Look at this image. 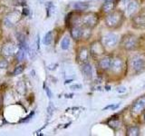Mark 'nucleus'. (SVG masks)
<instances>
[{
	"label": "nucleus",
	"mask_w": 145,
	"mask_h": 136,
	"mask_svg": "<svg viewBox=\"0 0 145 136\" xmlns=\"http://www.w3.org/2000/svg\"><path fill=\"white\" fill-rule=\"evenodd\" d=\"M122 20H123V16H122L121 12L113 11L110 14H108V16L105 18V24L108 27L116 28V27L121 25Z\"/></svg>",
	"instance_id": "1"
},
{
	"label": "nucleus",
	"mask_w": 145,
	"mask_h": 136,
	"mask_svg": "<svg viewBox=\"0 0 145 136\" xmlns=\"http://www.w3.org/2000/svg\"><path fill=\"white\" fill-rule=\"evenodd\" d=\"M137 37L131 34L124 35L121 39V45L126 50H133L137 46Z\"/></svg>",
	"instance_id": "2"
},
{
	"label": "nucleus",
	"mask_w": 145,
	"mask_h": 136,
	"mask_svg": "<svg viewBox=\"0 0 145 136\" xmlns=\"http://www.w3.org/2000/svg\"><path fill=\"white\" fill-rule=\"evenodd\" d=\"M98 20H99L98 16L96 14H94V13H88V14H86V15H84L83 18H82L83 24L85 26L90 27V28H93V27L96 26Z\"/></svg>",
	"instance_id": "3"
},
{
	"label": "nucleus",
	"mask_w": 145,
	"mask_h": 136,
	"mask_svg": "<svg viewBox=\"0 0 145 136\" xmlns=\"http://www.w3.org/2000/svg\"><path fill=\"white\" fill-rule=\"evenodd\" d=\"M144 107H145V97H140L133 103V107H131V114L133 116L139 115L144 110Z\"/></svg>",
	"instance_id": "4"
},
{
	"label": "nucleus",
	"mask_w": 145,
	"mask_h": 136,
	"mask_svg": "<svg viewBox=\"0 0 145 136\" xmlns=\"http://www.w3.org/2000/svg\"><path fill=\"white\" fill-rule=\"evenodd\" d=\"M118 35H115V34H107L106 35L103 36V44L104 46L106 47H114L115 45L117 44L118 43Z\"/></svg>",
	"instance_id": "5"
},
{
	"label": "nucleus",
	"mask_w": 145,
	"mask_h": 136,
	"mask_svg": "<svg viewBox=\"0 0 145 136\" xmlns=\"http://www.w3.org/2000/svg\"><path fill=\"white\" fill-rule=\"evenodd\" d=\"M123 61L122 59L120 57H115L114 59H112V65L110 69L112 70V73H114L116 75H119L120 73L122 71L123 69Z\"/></svg>",
	"instance_id": "6"
},
{
	"label": "nucleus",
	"mask_w": 145,
	"mask_h": 136,
	"mask_svg": "<svg viewBox=\"0 0 145 136\" xmlns=\"http://www.w3.org/2000/svg\"><path fill=\"white\" fill-rule=\"evenodd\" d=\"M133 26L136 29L145 30V16H136L133 19Z\"/></svg>",
	"instance_id": "7"
},
{
	"label": "nucleus",
	"mask_w": 145,
	"mask_h": 136,
	"mask_svg": "<svg viewBox=\"0 0 145 136\" xmlns=\"http://www.w3.org/2000/svg\"><path fill=\"white\" fill-rule=\"evenodd\" d=\"M144 65H145L144 60L140 57H135L131 61V65L135 72H139L142 70L144 67Z\"/></svg>",
	"instance_id": "8"
},
{
	"label": "nucleus",
	"mask_w": 145,
	"mask_h": 136,
	"mask_svg": "<svg viewBox=\"0 0 145 136\" xmlns=\"http://www.w3.org/2000/svg\"><path fill=\"white\" fill-rule=\"evenodd\" d=\"M15 50H16L15 45L11 43H7L3 45L2 54L5 56H12L13 54H15Z\"/></svg>",
	"instance_id": "9"
},
{
	"label": "nucleus",
	"mask_w": 145,
	"mask_h": 136,
	"mask_svg": "<svg viewBox=\"0 0 145 136\" xmlns=\"http://www.w3.org/2000/svg\"><path fill=\"white\" fill-rule=\"evenodd\" d=\"M139 9V3L136 1H131L126 7V14L129 16H133Z\"/></svg>",
	"instance_id": "10"
},
{
	"label": "nucleus",
	"mask_w": 145,
	"mask_h": 136,
	"mask_svg": "<svg viewBox=\"0 0 145 136\" xmlns=\"http://www.w3.org/2000/svg\"><path fill=\"white\" fill-rule=\"evenodd\" d=\"M112 62V58L111 56H105L100 60L99 65L103 70H109L111 68Z\"/></svg>",
	"instance_id": "11"
},
{
	"label": "nucleus",
	"mask_w": 145,
	"mask_h": 136,
	"mask_svg": "<svg viewBox=\"0 0 145 136\" xmlns=\"http://www.w3.org/2000/svg\"><path fill=\"white\" fill-rule=\"evenodd\" d=\"M114 2L113 0H109V1H105L103 3V7H102V11L104 14H110L113 11L114 9Z\"/></svg>",
	"instance_id": "12"
},
{
	"label": "nucleus",
	"mask_w": 145,
	"mask_h": 136,
	"mask_svg": "<svg viewBox=\"0 0 145 136\" xmlns=\"http://www.w3.org/2000/svg\"><path fill=\"white\" fill-rule=\"evenodd\" d=\"M82 72H83V74L85 77H87V78H91V77L93 76V68H92V65H90L89 63H84L83 65H82Z\"/></svg>",
	"instance_id": "13"
},
{
	"label": "nucleus",
	"mask_w": 145,
	"mask_h": 136,
	"mask_svg": "<svg viewBox=\"0 0 145 136\" xmlns=\"http://www.w3.org/2000/svg\"><path fill=\"white\" fill-rule=\"evenodd\" d=\"M91 52H92L93 54H97V56H100V54H103L104 53V48L103 46L99 43H94L92 45V48H91Z\"/></svg>",
	"instance_id": "14"
},
{
	"label": "nucleus",
	"mask_w": 145,
	"mask_h": 136,
	"mask_svg": "<svg viewBox=\"0 0 145 136\" xmlns=\"http://www.w3.org/2000/svg\"><path fill=\"white\" fill-rule=\"evenodd\" d=\"M71 35L74 39L78 40L82 37V35H83V30H82L78 26L72 27V30H71Z\"/></svg>",
	"instance_id": "15"
},
{
	"label": "nucleus",
	"mask_w": 145,
	"mask_h": 136,
	"mask_svg": "<svg viewBox=\"0 0 145 136\" xmlns=\"http://www.w3.org/2000/svg\"><path fill=\"white\" fill-rule=\"evenodd\" d=\"M88 57H89V52L88 50L86 48H82L80 51H79V54H78V58L81 62H86L88 60Z\"/></svg>",
	"instance_id": "16"
},
{
	"label": "nucleus",
	"mask_w": 145,
	"mask_h": 136,
	"mask_svg": "<svg viewBox=\"0 0 145 136\" xmlns=\"http://www.w3.org/2000/svg\"><path fill=\"white\" fill-rule=\"evenodd\" d=\"M74 9L78 11H84L89 8V3L87 2H76L74 5Z\"/></svg>",
	"instance_id": "17"
},
{
	"label": "nucleus",
	"mask_w": 145,
	"mask_h": 136,
	"mask_svg": "<svg viewBox=\"0 0 145 136\" xmlns=\"http://www.w3.org/2000/svg\"><path fill=\"white\" fill-rule=\"evenodd\" d=\"M53 37H54L53 31H49L48 33L45 34L44 37V39H43V43H44V44H45V45H49L50 44L52 43Z\"/></svg>",
	"instance_id": "18"
},
{
	"label": "nucleus",
	"mask_w": 145,
	"mask_h": 136,
	"mask_svg": "<svg viewBox=\"0 0 145 136\" xmlns=\"http://www.w3.org/2000/svg\"><path fill=\"white\" fill-rule=\"evenodd\" d=\"M140 134V129L137 126H131L127 130V135L129 136H138Z\"/></svg>",
	"instance_id": "19"
},
{
	"label": "nucleus",
	"mask_w": 145,
	"mask_h": 136,
	"mask_svg": "<svg viewBox=\"0 0 145 136\" xmlns=\"http://www.w3.org/2000/svg\"><path fill=\"white\" fill-rule=\"evenodd\" d=\"M70 46V38L69 36H65L61 42V48L63 50H67Z\"/></svg>",
	"instance_id": "20"
},
{
	"label": "nucleus",
	"mask_w": 145,
	"mask_h": 136,
	"mask_svg": "<svg viewBox=\"0 0 145 136\" xmlns=\"http://www.w3.org/2000/svg\"><path fill=\"white\" fill-rule=\"evenodd\" d=\"M25 50L24 48H20L19 50H18V52L16 53V58L17 60L21 62L25 59Z\"/></svg>",
	"instance_id": "21"
},
{
	"label": "nucleus",
	"mask_w": 145,
	"mask_h": 136,
	"mask_svg": "<svg viewBox=\"0 0 145 136\" xmlns=\"http://www.w3.org/2000/svg\"><path fill=\"white\" fill-rule=\"evenodd\" d=\"M108 124L110 125L111 127H112L113 129H116L117 127H119V125H120V122L118 121V120H116V119H111V120H109Z\"/></svg>",
	"instance_id": "22"
},
{
	"label": "nucleus",
	"mask_w": 145,
	"mask_h": 136,
	"mask_svg": "<svg viewBox=\"0 0 145 136\" xmlns=\"http://www.w3.org/2000/svg\"><path fill=\"white\" fill-rule=\"evenodd\" d=\"M54 5L51 3V2H49L47 4V9H46V11H47V16L49 17L50 16H51V14L54 12Z\"/></svg>",
	"instance_id": "23"
},
{
	"label": "nucleus",
	"mask_w": 145,
	"mask_h": 136,
	"mask_svg": "<svg viewBox=\"0 0 145 136\" xmlns=\"http://www.w3.org/2000/svg\"><path fill=\"white\" fill-rule=\"evenodd\" d=\"M23 71H24V66H23V65H19V66L16 67V69L14 70V72H13V75H18L22 74Z\"/></svg>",
	"instance_id": "24"
},
{
	"label": "nucleus",
	"mask_w": 145,
	"mask_h": 136,
	"mask_svg": "<svg viewBox=\"0 0 145 136\" xmlns=\"http://www.w3.org/2000/svg\"><path fill=\"white\" fill-rule=\"evenodd\" d=\"M34 113H35V112H32L30 114L28 115V116H26L25 119H23V120H21V122H28L30 119H32V117H33V115H34Z\"/></svg>",
	"instance_id": "25"
},
{
	"label": "nucleus",
	"mask_w": 145,
	"mask_h": 136,
	"mask_svg": "<svg viewBox=\"0 0 145 136\" xmlns=\"http://www.w3.org/2000/svg\"><path fill=\"white\" fill-rule=\"evenodd\" d=\"M44 91L46 92V94H47V96L48 98H52V93H51V91H50V89L47 87V86H44Z\"/></svg>",
	"instance_id": "26"
},
{
	"label": "nucleus",
	"mask_w": 145,
	"mask_h": 136,
	"mask_svg": "<svg viewBox=\"0 0 145 136\" xmlns=\"http://www.w3.org/2000/svg\"><path fill=\"white\" fill-rule=\"evenodd\" d=\"M70 88L72 90H79V89H82V84H74V85H71Z\"/></svg>",
	"instance_id": "27"
},
{
	"label": "nucleus",
	"mask_w": 145,
	"mask_h": 136,
	"mask_svg": "<svg viewBox=\"0 0 145 136\" xmlns=\"http://www.w3.org/2000/svg\"><path fill=\"white\" fill-rule=\"evenodd\" d=\"M117 92L118 93H121V94L125 93L126 92V88L124 87V86H121V87H118L117 88Z\"/></svg>",
	"instance_id": "28"
},
{
	"label": "nucleus",
	"mask_w": 145,
	"mask_h": 136,
	"mask_svg": "<svg viewBox=\"0 0 145 136\" xmlns=\"http://www.w3.org/2000/svg\"><path fill=\"white\" fill-rule=\"evenodd\" d=\"M47 110H48V113H49L50 115H51L52 113H53V112H54V111H53V110H54V106L52 105V103H50V105H49V107H48Z\"/></svg>",
	"instance_id": "29"
},
{
	"label": "nucleus",
	"mask_w": 145,
	"mask_h": 136,
	"mask_svg": "<svg viewBox=\"0 0 145 136\" xmlns=\"http://www.w3.org/2000/svg\"><path fill=\"white\" fill-rule=\"evenodd\" d=\"M7 63L5 62V61H0V68H5L7 67Z\"/></svg>",
	"instance_id": "30"
},
{
	"label": "nucleus",
	"mask_w": 145,
	"mask_h": 136,
	"mask_svg": "<svg viewBox=\"0 0 145 136\" xmlns=\"http://www.w3.org/2000/svg\"><path fill=\"white\" fill-rule=\"evenodd\" d=\"M119 106H120V103H118V104H112L111 109H112V111H114V110H116L117 108H119Z\"/></svg>",
	"instance_id": "31"
},
{
	"label": "nucleus",
	"mask_w": 145,
	"mask_h": 136,
	"mask_svg": "<svg viewBox=\"0 0 145 136\" xmlns=\"http://www.w3.org/2000/svg\"><path fill=\"white\" fill-rule=\"evenodd\" d=\"M29 14V10L27 8H24V10H23V15L24 16H27Z\"/></svg>",
	"instance_id": "32"
},
{
	"label": "nucleus",
	"mask_w": 145,
	"mask_h": 136,
	"mask_svg": "<svg viewBox=\"0 0 145 136\" xmlns=\"http://www.w3.org/2000/svg\"><path fill=\"white\" fill-rule=\"evenodd\" d=\"M72 80H66V82H65V84H69V83H71Z\"/></svg>",
	"instance_id": "33"
},
{
	"label": "nucleus",
	"mask_w": 145,
	"mask_h": 136,
	"mask_svg": "<svg viewBox=\"0 0 145 136\" xmlns=\"http://www.w3.org/2000/svg\"><path fill=\"white\" fill-rule=\"evenodd\" d=\"M0 107H1V102H0Z\"/></svg>",
	"instance_id": "34"
},
{
	"label": "nucleus",
	"mask_w": 145,
	"mask_h": 136,
	"mask_svg": "<svg viewBox=\"0 0 145 136\" xmlns=\"http://www.w3.org/2000/svg\"><path fill=\"white\" fill-rule=\"evenodd\" d=\"M144 120H145V114H144Z\"/></svg>",
	"instance_id": "35"
},
{
	"label": "nucleus",
	"mask_w": 145,
	"mask_h": 136,
	"mask_svg": "<svg viewBox=\"0 0 145 136\" xmlns=\"http://www.w3.org/2000/svg\"><path fill=\"white\" fill-rule=\"evenodd\" d=\"M105 1H109V0H105Z\"/></svg>",
	"instance_id": "36"
}]
</instances>
